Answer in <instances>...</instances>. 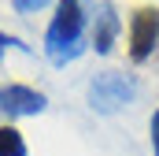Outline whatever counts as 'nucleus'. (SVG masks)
<instances>
[{"instance_id": "obj_1", "label": "nucleus", "mask_w": 159, "mask_h": 156, "mask_svg": "<svg viewBox=\"0 0 159 156\" xmlns=\"http://www.w3.org/2000/svg\"><path fill=\"white\" fill-rule=\"evenodd\" d=\"M81 34H85V7H81V0H59L52 22L44 30V52H48V60L56 67H67L70 60H78L85 52Z\"/></svg>"}, {"instance_id": "obj_2", "label": "nucleus", "mask_w": 159, "mask_h": 156, "mask_svg": "<svg viewBox=\"0 0 159 156\" xmlns=\"http://www.w3.org/2000/svg\"><path fill=\"white\" fill-rule=\"evenodd\" d=\"M133 82L119 71H104V75H96L89 82V108L93 112H100V115H115L119 108H126L129 100H133Z\"/></svg>"}, {"instance_id": "obj_3", "label": "nucleus", "mask_w": 159, "mask_h": 156, "mask_svg": "<svg viewBox=\"0 0 159 156\" xmlns=\"http://www.w3.org/2000/svg\"><path fill=\"white\" fill-rule=\"evenodd\" d=\"M159 45V7H137L129 19V60L144 63Z\"/></svg>"}, {"instance_id": "obj_4", "label": "nucleus", "mask_w": 159, "mask_h": 156, "mask_svg": "<svg viewBox=\"0 0 159 156\" xmlns=\"http://www.w3.org/2000/svg\"><path fill=\"white\" fill-rule=\"evenodd\" d=\"M48 108L44 93L30 89V85H0V115L19 119V115H41Z\"/></svg>"}, {"instance_id": "obj_5", "label": "nucleus", "mask_w": 159, "mask_h": 156, "mask_svg": "<svg viewBox=\"0 0 159 156\" xmlns=\"http://www.w3.org/2000/svg\"><path fill=\"white\" fill-rule=\"evenodd\" d=\"M119 11H115V4L111 0H100L96 4V19H93V48L100 52V56H107L111 48H115V37H119Z\"/></svg>"}, {"instance_id": "obj_6", "label": "nucleus", "mask_w": 159, "mask_h": 156, "mask_svg": "<svg viewBox=\"0 0 159 156\" xmlns=\"http://www.w3.org/2000/svg\"><path fill=\"white\" fill-rule=\"evenodd\" d=\"M0 156H26V141L15 126H0Z\"/></svg>"}, {"instance_id": "obj_7", "label": "nucleus", "mask_w": 159, "mask_h": 156, "mask_svg": "<svg viewBox=\"0 0 159 156\" xmlns=\"http://www.w3.org/2000/svg\"><path fill=\"white\" fill-rule=\"evenodd\" d=\"M11 4H15L19 15H30V11H41L44 4H52V0H11Z\"/></svg>"}, {"instance_id": "obj_8", "label": "nucleus", "mask_w": 159, "mask_h": 156, "mask_svg": "<svg viewBox=\"0 0 159 156\" xmlns=\"http://www.w3.org/2000/svg\"><path fill=\"white\" fill-rule=\"evenodd\" d=\"M7 48H26V45H22L19 37H11V34H0V60H4V52H7Z\"/></svg>"}, {"instance_id": "obj_9", "label": "nucleus", "mask_w": 159, "mask_h": 156, "mask_svg": "<svg viewBox=\"0 0 159 156\" xmlns=\"http://www.w3.org/2000/svg\"><path fill=\"white\" fill-rule=\"evenodd\" d=\"M152 149H156V156H159V112L152 115Z\"/></svg>"}]
</instances>
